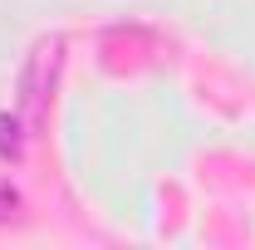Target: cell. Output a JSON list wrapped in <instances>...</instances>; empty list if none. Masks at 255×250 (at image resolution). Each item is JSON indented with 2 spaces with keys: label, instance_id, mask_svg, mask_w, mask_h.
<instances>
[{
  "label": "cell",
  "instance_id": "6da1fadb",
  "mask_svg": "<svg viewBox=\"0 0 255 250\" xmlns=\"http://www.w3.org/2000/svg\"><path fill=\"white\" fill-rule=\"evenodd\" d=\"M59 64H64V34H44L30 54H25V69H20L15 94H20V118H25L30 132L44 123V113H49V94H54V84H59Z\"/></svg>",
  "mask_w": 255,
  "mask_h": 250
},
{
  "label": "cell",
  "instance_id": "7a4b0ae2",
  "mask_svg": "<svg viewBox=\"0 0 255 250\" xmlns=\"http://www.w3.org/2000/svg\"><path fill=\"white\" fill-rule=\"evenodd\" d=\"M25 152V118L0 113V162H20Z\"/></svg>",
  "mask_w": 255,
  "mask_h": 250
},
{
  "label": "cell",
  "instance_id": "3957f363",
  "mask_svg": "<svg viewBox=\"0 0 255 250\" xmlns=\"http://www.w3.org/2000/svg\"><path fill=\"white\" fill-rule=\"evenodd\" d=\"M20 216V191L10 187V177H0V226Z\"/></svg>",
  "mask_w": 255,
  "mask_h": 250
}]
</instances>
